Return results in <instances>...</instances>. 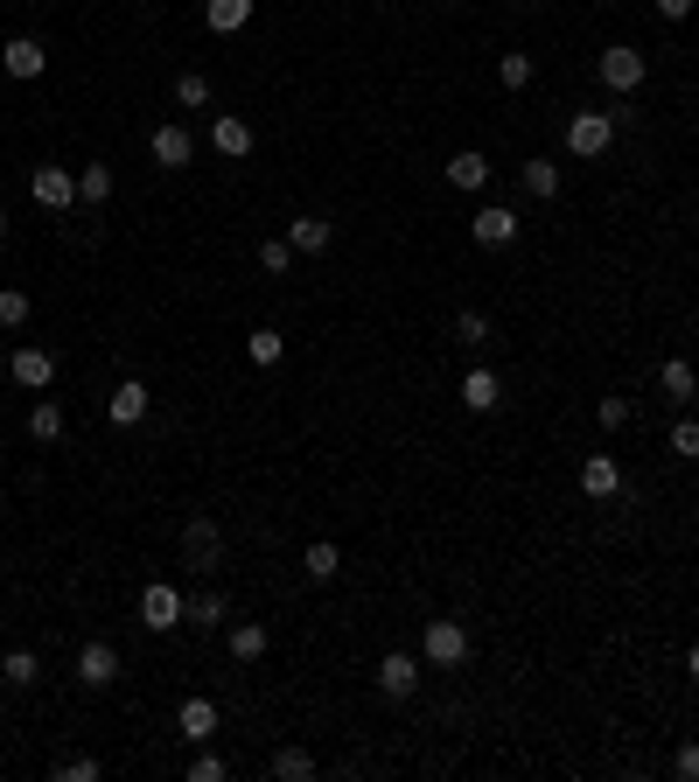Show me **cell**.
<instances>
[{
    "instance_id": "cell-11",
    "label": "cell",
    "mask_w": 699,
    "mask_h": 782,
    "mask_svg": "<svg viewBox=\"0 0 699 782\" xmlns=\"http://www.w3.org/2000/svg\"><path fill=\"white\" fill-rule=\"evenodd\" d=\"M413 684H420V664H413L406 650L377 657V692H385V699H413Z\"/></svg>"
},
{
    "instance_id": "cell-32",
    "label": "cell",
    "mask_w": 699,
    "mask_h": 782,
    "mask_svg": "<svg viewBox=\"0 0 699 782\" xmlns=\"http://www.w3.org/2000/svg\"><path fill=\"white\" fill-rule=\"evenodd\" d=\"M29 321V294L22 287H0V329H22Z\"/></svg>"
},
{
    "instance_id": "cell-18",
    "label": "cell",
    "mask_w": 699,
    "mask_h": 782,
    "mask_svg": "<svg viewBox=\"0 0 699 782\" xmlns=\"http://www.w3.org/2000/svg\"><path fill=\"white\" fill-rule=\"evenodd\" d=\"M497 398H504L497 371H469V377H462V406H469V412H497Z\"/></svg>"
},
{
    "instance_id": "cell-39",
    "label": "cell",
    "mask_w": 699,
    "mask_h": 782,
    "mask_svg": "<svg viewBox=\"0 0 699 782\" xmlns=\"http://www.w3.org/2000/svg\"><path fill=\"white\" fill-rule=\"evenodd\" d=\"M182 782H224V761H217V755H196V761L182 769Z\"/></svg>"
},
{
    "instance_id": "cell-40",
    "label": "cell",
    "mask_w": 699,
    "mask_h": 782,
    "mask_svg": "<svg viewBox=\"0 0 699 782\" xmlns=\"http://www.w3.org/2000/svg\"><path fill=\"white\" fill-rule=\"evenodd\" d=\"M672 769H678V782H699V740H686V748H678Z\"/></svg>"
},
{
    "instance_id": "cell-28",
    "label": "cell",
    "mask_w": 699,
    "mask_h": 782,
    "mask_svg": "<svg viewBox=\"0 0 699 782\" xmlns=\"http://www.w3.org/2000/svg\"><path fill=\"white\" fill-rule=\"evenodd\" d=\"M0 671H8V684H14V692H29V684L43 678V657H35V650H14L8 664H0Z\"/></svg>"
},
{
    "instance_id": "cell-31",
    "label": "cell",
    "mask_w": 699,
    "mask_h": 782,
    "mask_svg": "<svg viewBox=\"0 0 699 782\" xmlns=\"http://www.w3.org/2000/svg\"><path fill=\"white\" fill-rule=\"evenodd\" d=\"M497 78L511 84V91H525V84H532V56H525V49H511V56H497Z\"/></svg>"
},
{
    "instance_id": "cell-13",
    "label": "cell",
    "mask_w": 699,
    "mask_h": 782,
    "mask_svg": "<svg viewBox=\"0 0 699 782\" xmlns=\"http://www.w3.org/2000/svg\"><path fill=\"white\" fill-rule=\"evenodd\" d=\"M211 147H217L224 161H245L259 140H252V126H245V120H232V112H217V120H211Z\"/></svg>"
},
{
    "instance_id": "cell-38",
    "label": "cell",
    "mask_w": 699,
    "mask_h": 782,
    "mask_svg": "<svg viewBox=\"0 0 699 782\" xmlns=\"http://www.w3.org/2000/svg\"><path fill=\"white\" fill-rule=\"evenodd\" d=\"M259 265H267V273H288V265H294V245H288V238L259 245Z\"/></svg>"
},
{
    "instance_id": "cell-27",
    "label": "cell",
    "mask_w": 699,
    "mask_h": 782,
    "mask_svg": "<svg viewBox=\"0 0 699 782\" xmlns=\"http://www.w3.org/2000/svg\"><path fill=\"white\" fill-rule=\"evenodd\" d=\"M273 775H280V782H308V775H315V755H308V748H280V755H273Z\"/></svg>"
},
{
    "instance_id": "cell-8",
    "label": "cell",
    "mask_w": 699,
    "mask_h": 782,
    "mask_svg": "<svg viewBox=\"0 0 699 782\" xmlns=\"http://www.w3.org/2000/svg\"><path fill=\"white\" fill-rule=\"evenodd\" d=\"M140 622L155 628V636H168V628L182 622V594H176V587H168V580H155V587H147V594H140Z\"/></svg>"
},
{
    "instance_id": "cell-42",
    "label": "cell",
    "mask_w": 699,
    "mask_h": 782,
    "mask_svg": "<svg viewBox=\"0 0 699 782\" xmlns=\"http://www.w3.org/2000/svg\"><path fill=\"white\" fill-rule=\"evenodd\" d=\"M686 671H692V678H699V643H692V650H686Z\"/></svg>"
},
{
    "instance_id": "cell-26",
    "label": "cell",
    "mask_w": 699,
    "mask_h": 782,
    "mask_svg": "<svg viewBox=\"0 0 699 782\" xmlns=\"http://www.w3.org/2000/svg\"><path fill=\"white\" fill-rule=\"evenodd\" d=\"M525 189H532V196H560V161L532 155V161H525Z\"/></svg>"
},
{
    "instance_id": "cell-4",
    "label": "cell",
    "mask_w": 699,
    "mask_h": 782,
    "mask_svg": "<svg viewBox=\"0 0 699 782\" xmlns=\"http://www.w3.org/2000/svg\"><path fill=\"white\" fill-rule=\"evenodd\" d=\"M420 657H427V664H448V671H455V664L469 657V628H462V622H448V615H433V622H427V636H420Z\"/></svg>"
},
{
    "instance_id": "cell-24",
    "label": "cell",
    "mask_w": 699,
    "mask_h": 782,
    "mask_svg": "<svg viewBox=\"0 0 699 782\" xmlns=\"http://www.w3.org/2000/svg\"><path fill=\"white\" fill-rule=\"evenodd\" d=\"M657 385H665V392L678 398V406H686V398L699 392V371L686 364V356H672V364H665V371H657Z\"/></svg>"
},
{
    "instance_id": "cell-21",
    "label": "cell",
    "mask_w": 699,
    "mask_h": 782,
    "mask_svg": "<svg viewBox=\"0 0 699 782\" xmlns=\"http://www.w3.org/2000/svg\"><path fill=\"white\" fill-rule=\"evenodd\" d=\"M224 643H232V664H259V657H267V628H259V622H232Z\"/></svg>"
},
{
    "instance_id": "cell-9",
    "label": "cell",
    "mask_w": 699,
    "mask_h": 782,
    "mask_svg": "<svg viewBox=\"0 0 699 782\" xmlns=\"http://www.w3.org/2000/svg\"><path fill=\"white\" fill-rule=\"evenodd\" d=\"M469 231H476V245H489V252H504V245L518 238V209H504V203H483Z\"/></svg>"
},
{
    "instance_id": "cell-12",
    "label": "cell",
    "mask_w": 699,
    "mask_h": 782,
    "mask_svg": "<svg viewBox=\"0 0 699 782\" xmlns=\"http://www.w3.org/2000/svg\"><path fill=\"white\" fill-rule=\"evenodd\" d=\"M105 419H112V427H140V419H147V385H140V377L112 385V398H105Z\"/></svg>"
},
{
    "instance_id": "cell-23",
    "label": "cell",
    "mask_w": 699,
    "mask_h": 782,
    "mask_svg": "<svg viewBox=\"0 0 699 782\" xmlns=\"http://www.w3.org/2000/svg\"><path fill=\"white\" fill-rule=\"evenodd\" d=\"M336 566H343V552H336L329 539H315L308 552H301V574L308 580H336Z\"/></svg>"
},
{
    "instance_id": "cell-35",
    "label": "cell",
    "mask_w": 699,
    "mask_h": 782,
    "mask_svg": "<svg viewBox=\"0 0 699 782\" xmlns=\"http://www.w3.org/2000/svg\"><path fill=\"white\" fill-rule=\"evenodd\" d=\"M29 433H35V441H56V433H64V412H56V406H35V412H29Z\"/></svg>"
},
{
    "instance_id": "cell-5",
    "label": "cell",
    "mask_w": 699,
    "mask_h": 782,
    "mask_svg": "<svg viewBox=\"0 0 699 782\" xmlns=\"http://www.w3.org/2000/svg\"><path fill=\"white\" fill-rule=\"evenodd\" d=\"M0 70L29 84V78H43V70H49V49L35 43V35H8V49H0Z\"/></svg>"
},
{
    "instance_id": "cell-2",
    "label": "cell",
    "mask_w": 699,
    "mask_h": 782,
    "mask_svg": "<svg viewBox=\"0 0 699 782\" xmlns=\"http://www.w3.org/2000/svg\"><path fill=\"white\" fill-rule=\"evenodd\" d=\"M609 140H616V112H574L566 120V155L595 161V155H609Z\"/></svg>"
},
{
    "instance_id": "cell-17",
    "label": "cell",
    "mask_w": 699,
    "mask_h": 782,
    "mask_svg": "<svg viewBox=\"0 0 699 782\" xmlns=\"http://www.w3.org/2000/svg\"><path fill=\"white\" fill-rule=\"evenodd\" d=\"M580 489H588L595 503H601V496H616V489H622V468L609 462V454H588V462H580Z\"/></svg>"
},
{
    "instance_id": "cell-29",
    "label": "cell",
    "mask_w": 699,
    "mask_h": 782,
    "mask_svg": "<svg viewBox=\"0 0 699 782\" xmlns=\"http://www.w3.org/2000/svg\"><path fill=\"white\" fill-rule=\"evenodd\" d=\"M78 196H84V203H105V196H112V168H105V161L78 168Z\"/></svg>"
},
{
    "instance_id": "cell-7",
    "label": "cell",
    "mask_w": 699,
    "mask_h": 782,
    "mask_svg": "<svg viewBox=\"0 0 699 782\" xmlns=\"http://www.w3.org/2000/svg\"><path fill=\"white\" fill-rule=\"evenodd\" d=\"M147 155H155L161 168H189V161H196V140H189V126H182V120H168V126H155Z\"/></svg>"
},
{
    "instance_id": "cell-14",
    "label": "cell",
    "mask_w": 699,
    "mask_h": 782,
    "mask_svg": "<svg viewBox=\"0 0 699 782\" xmlns=\"http://www.w3.org/2000/svg\"><path fill=\"white\" fill-rule=\"evenodd\" d=\"M176 727H182V740H196V748H203V740L217 734V705H211V699H182Z\"/></svg>"
},
{
    "instance_id": "cell-41",
    "label": "cell",
    "mask_w": 699,
    "mask_h": 782,
    "mask_svg": "<svg viewBox=\"0 0 699 782\" xmlns=\"http://www.w3.org/2000/svg\"><path fill=\"white\" fill-rule=\"evenodd\" d=\"M651 8H657V14H665V22H686V14L699 8V0H651Z\"/></svg>"
},
{
    "instance_id": "cell-6",
    "label": "cell",
    "mask_w": 699,
    "mask_h": 782,
    "mask_svg": "<svg viewBox=\"0 0 699 782\" xmlns=\"http://www.w3.org/2000/svg\"><path fill=\"white\" fill-rule=\"evenodd\" d=\"M29 196L43 203V209H70V203H78V175H70V168H35Z\"/></svg>"
},
{
    "instance_id": "cell-25",
    "label": "cell",
    "mask_w": 699,
    "mask_h": 782,
    "mask_svg": "<svg viewBox=\"0 0 699 782\" xmlns=\"http://www.w3.org/2000/svg\"><path fill=\"white\" fill-rule=\"evenodd\" d=\"M176 105L203 112V105H211V78H203V70H182V78H176Z\"/></svg>"
},
{
    "instance_id": "cell-44",
    "label": "cell",
    "mask_w": 699,
    "mask_h": 782,
    "mask_svg": "<svg viewBox=\"0 0 699 782\" xmlns=\"http://www.w3.org/2000/svg\"><path fill=\"white\" fill-rule=\"evenodd\" d=\"M0 371H8V350H0Z\"/></svg>"
},
{
    "instance_id": "cell-19",
    "label": "cell",
    "mask_w": 699,
    "mask_h": 782,
    "mask_svg": "<svg viewBox=\"0 0 699 782\" xmlns=\"http://www.w3.org/2000/svg\"><path fill=\"white\" fill-rule=\"evenodd\" d=\"M329 238H336L329 217H294V224H288V245H294V252H308V259L329 252Z\"/></svg>"
},
{
    "instance_id": "cell-33",
    "label": "cell",
    "mask_w": 699,
    "mask_h": 782,
    "mask_svg": "<svg viewBox=\"0 0 699 782\" xmlns=\"http://www.w3.org/2000/svg\"><path fill=\"white\" fill-rule=\"evenodd\" d=\"M455 336H462V350H476V342H489V315L462 308V315H455Z\"/></svg>"
},
{
    "instance_id": "cell-15",
    "label": "cell",
    "mask_w": 699,
    "mask_h": 782,
    "mask_svg": "<svg viewBox=\"0 0 699 782\" xmlns=\"http://www.w3.org/2000/svg\"><path fill=\"white\" fill-rule=\"evenodd\" d=\"M8 371H14V385H29V392H43L49 377H56L49 350H14V356H8Z\"/></svg>"
},
{
    "instance_id": "cell-30",
    "label": "cell",
    "mask_w": 699,
    "mask_h": 782,
    "mask_svg": "<svg viewBox=\"0 0 699 782\" xmlns=\"http://www.w3.org/2000/svg\"><path fill=\"white\" fill-rule=\"evenodd\" d=\"M245 356H252V364H280V356H288V342H280V329H252Z\"/></svg>"
},
{
    "instance_id": "cell-36",
    "label": "cell",
    "mask_w": 699,
    "mask_h": 782,
    "mask_svg": "<svg viewBox=\"0 0 699 782\" xmlns=\"http://www.w3.org/2000/svg\"><path fill=\"white\" fill-rule=\"evenodd\" d=\"M672 454H686V462H699V419H678V427H672Z\"/></svg>"
},
{
    "instance_id": "cell-20",
    "label": "cell",
    "mask_w": 699,
    "mask_h": 782,
    "mask_svg": "<svg viewBox=\"0 0 699 782\" xmlns=\"http://www.w3.org/2000/svg\"><path fill=\"white\" fill-rule=\"evenodd\" d=\"M203 22H211V35H238L245 22H252V0H211Z\"/></svg>"
},
{
    "instance_id": "cell-10",
    "label": "cell",
    "mask_w": 699,
    "mask_h": 782,
    "mask_svg": "<svg viewBox=\"0 0 699 782\" xmlns=\"http://www.w3.org/2000/svg\"><path fill=\"white\" fill-rule=\"evenodd\" d=\"M112 678H120V650H112V643H84V650H78V684L105 692Z\"/></svg>"
},
{
    "instance_id": "cell-43",
    "label": "cell",
    "mask_w": 699,
    "mask_h": 782,
    "mask_svg": "<svg viewBox=\"0 0 699 782\" xmlns=\"http://www.w3.org/2000/svg\"><path fill=\"white\" fill-rule=\"evenodd\" d=\"M0 238H8V209H0Z\"/></svg>"
},
{
    "instance_id": "cell-22",
    "label": "cell",
    "mask_w": 699,
    "mask_h": 782,
    "mask_svg": "<svg viewBox=\"0 0 699 782\" xmlns=\"http://www.w3.org/2000/svg\"><path fill=\"white\" fill-rule=\"evenodd\" d=\"M224 615H232L224 594H189V601H182V622H189V628H224Z\"/></svg>"
},
{
    "instance_id": "cell-37",
    "label": "cell",
    "mask_w": 699,
    "mask_h": 782,
    "mask_svg": "<svg viewBox=\"0 0 699 782\" xmlns=\"http://www.w3.org/2000/svg\"><path fill=\"white\" fill-rule=\"evenodd\" d=\"M595 419H601V427H630V398H622V392H609V398L595 406Z\"/></svg>"
},
{
    "instance_id": "cell-16",
    "label": "cell",
    "mask_w": 699,
    "mask_h": 782,
    "mask_svg": "<svg viewBox=\"0 0 699 782\" xmlns=\"http://www.w3.org/2000/svg\"><path fill=\"white\" fill-rule=\"evenodd\" d=\"M441 175H448V182H455V189H462V196H476V189L489 182V161L476 155V147H462V155H455V161H448V168H441Z\"/></svg>"
},
{
    "instance_id": "cell-1",
    "label": "cell",
    "mask_w": 699,
    "mask_h": 782,
    "mask_svg": "<svg viewBox=\"0 0 699 782\" xmlns=\"http://www.w3.org/2000/svg\"><path fill=\"white\" fill-rule=\"evenodd\" d=\"M595 70H601V84H609V91H622V99H630V91L651 78V56H644V49H630V43H609Z\"/></svg>"
},
{
    "instance_id": "cell-3",
    "label": "cell",
    "mask_w": 699,
    "mask_h": 782,
    "mask_svg": "<svg viewBox=\"0 0 699 782\" xmlns=\"http://www.w3.org/2000/svg\"><path fill=\"white\" fill-rule=\"evenodd\" d=\"M182 566H196V574H217V566H224V531L211 518L182 524Z\"/></svg>"
},
{
    "instance_id": "cell-34",
    "label": "cell",
    "mask_w": 699,
    "mask_h": 782,
    "mask_svg": "<svg viewBox=\"0 0 699 782\" xmlns=\"http://www.w3.org/2000/svg\"><path fill=\"white\" fill-rule=\"evenodd\" d=\"M56 782H99V755H70V761H56Z\"/></svg>"
}]
</instances>
